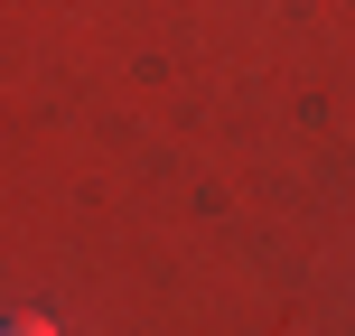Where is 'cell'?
Here are the masks:
<instances>
[{
	"label": "cell",
	"instance_id": "obj_1",
	"mask_svg": "<svg viewBox=\"0 0 355 336\" xmlns=\"http://www.w3.org/2000/svg\"><path fill=\"white\" fill-rule=\"evenodd\" d=\"M0 336H56V318H28L19 308V318H0Z\"/></svg>",
	"mask_w": 355,
	"mask_h": 336
}]
</instances>
